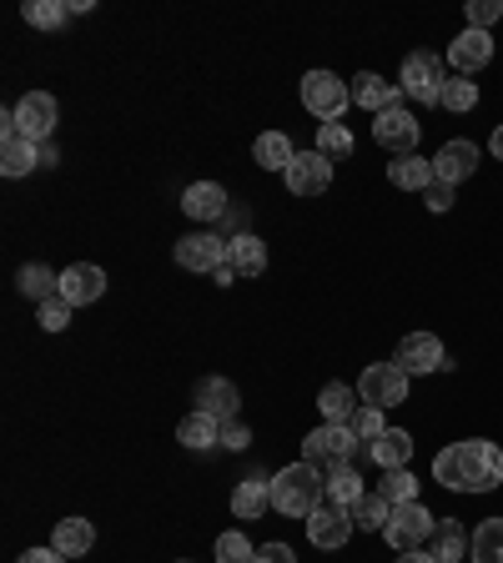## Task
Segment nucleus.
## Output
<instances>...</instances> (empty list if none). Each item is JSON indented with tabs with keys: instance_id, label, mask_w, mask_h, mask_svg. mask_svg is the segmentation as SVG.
Here are the masks:
<instances>
[{
	"instance_id": "35",
	"label": "nucleus",
	"mask_w": 503,
	"mask_h": 563,
	"mask_svg": "<svg viewBox=\"0 0 503 563\" xmlns=\"http://www.w3.org/2000/svg\"><path fill=\"white\" fill-rule=\"evenodd\" d=\"M363 478H358V468H332L328 473V504H338V508H348L352 514V504L363 498Z\"/></svg>"
},
{
	"instance_id": "43",
	"label": "nucleus",
	"mask_w": 503,
	"mask_h": 563,
	"mask_svg": "<svg viewBox=\"0 0 503 563\" xmlns=\"http://www.w3.org/2000/svg\"><path fill=\"white\" fill-rule=\"evenodd\" d=\"M247 443H252V428H247L242 418H227V422H222V448H232V453H242Z\"/></svg>"
},
{
	"instance_id": "26",
	"label": "nucleus",
	"mask_w": 503,
	"mask_h": 563,
	"mask_svg": "<svg viewBox=\"0 0 503 563\" xmlns=\"http://www.w3.org/2000/svg\"><path fill=\"white\" fill-rule=\"evenodd\" d=\"M51 549L66 553V559H81V553L96 549V528L86 523V518H61V523L51 528Z\"/></svg>"
},
{
	"instance_id": "15",
	"label": "nucleus",
	"mask_w": 503,
	"mask_h": 563,
	"mask_svg": "<svg viewBox=\"0 0 503 563\" xmlns=\"http://www.w3.org/2000/svg\"><path fill=\"white\" fill-rule=\"evenodd\" d=\"M307 539H313V549H328V553L348 549L352 514H348V508H338V504H322L313 518H307Z\"/></svg>"
},
{
	"instance_id": "39",
	"label": "nucleus",
	"mask_w": 503,
	"mask_h": 563,
	"mask_svg": "<svg viewBox=\"0 0 503 563\" xmlns=\"http://www.w3.org/2000/svg\"><path fill=\"white\" fill-rule=\"evenodd\" d=\"M463 21H469V31H493L503 21V0H469Z\"/></svg>"
},
{
	"instance_id": "18",
	"label": "nucleus",
	"mask_w": 503,
	"mask_h": 563,
	"mask_svg": "<svg viewBox=\"0 0 503 563\" xmlns=\"http://www.w3.org/2000/svg\"><path fill=\"white\" fill-rule=\"evenodd\" d=\"M182 211H187L192 222H222L227 211H232V197H227L222 181H192L182 191Z\"/></svg>"
},
{
	"instance_id": "13",
	"label": "nucleus",
	"mask_w": 503,
	"mask_h": 563,
	"mask_svg": "<svg viewBox=\"0 0 503 563\" xmlns=\"http://www.w3.org/2000/svg\"><path fill=\"white\" fill-rule=\"evenodd\" d=\"M287 191L293 197H322V191L332 187V162L322 152H297L293 166H287Z\"/></svg>"
},
{
	"instance_id": "24",
	"label": "nucleus",
	"mask_w": 503,
	"mask_h": 563,
	"mask_svg": "<svg viewBox=\"0 0 503 563\" xmlns=\"http://www.w3.org/2000/svg\"><path fill=\"white\" fill-rule=\"evenodd\" d=\"M227 262L237 267V277H262L267 272V246L252 232H237V236H227Z\"/></svg>"
},
{
	"instance_id": "14",
	"label": "nucleus",
	"mask_w": 503,
	"mask_h": 563,
	"mask_svg": "<svg viewBox=\"0 0 503 563\" xmlns=\"http://www.w3.org/2000/svg\"><path fill=\"white\" fill-rule=\"evenodd\" d=\"M227 262V236L217 232H192L176 242V267L182 272H217Z\"/></svg>"
},
{
	"instance_id": "27",
	"label": "nucleus",
	"mask_w": 503,
	"mask_h": 563,
	"mask_svg": "<svg viewBox=\"0 0 503 563\" xmlns=\"http://www.w3.org/2000/svg\"><path fill=\"white\" fill-rule=\"evenodd\" d=\"M358 408H363V398H358L348 383H328L322 393H317V412H322V422H352Z\"/></svg>"
},
{
	"instance_id": "16",
	"label": "nucleus",
	"mask_w": 503,
	"mask_h": 563,
	"mask_svg": "<svg viewBox=\"0 0 503 563\" xmlns=\"http://www.w3.org/2000/svg\"><path fill=\"white\" fill-rule=\"evenodd\" d=\"M408 96H403L398 81H383L378 70H358L352 76V106H363V111H373V117H383V111H393V106H403Z\"/></svg>"
},
{
	"instance_id": "21",
	"label": "nucleus",
	"mask_w": 503,
	"mask_h": 563,
	"mask_svg": "<svg viewBox=\"0 0 503 563\" xmlns=\"http://www.w3.org/2000/svg\"><path fill=\"white\" fill-rule=\"evenodd\" d=\"M176 443L192 448V453H207V448H222V422L211 418V412L192 408L187 418L176 422Z\"/></svg>"
},
{
	"instance_id": "36",
	"label": "nucleus",
	"mask_w": 503,
	"mask_h": 563,
	"mask_svg": "<svg viewBox=\"0 0 503 563\" xmlns=\"http://www.w3.org/2000/svg\"><path fill=\"white\" fill-rule=\"evenodd\" d=\"M418 473L413 468H398V473H383V483H378V493H383L387 504L398 508V504H418Z\"/></svg>"
},
{
	"instance_id": "48",
	"label": "nucleus",
	"mask_w": 503,
	"mask_h": 563,
	"mask_svg": "<svg viewBox=\"0 0 503 563\" xmlns=\"http://www.w3.org/2000/svg\"><path fill=\"white\" fill-rule=\"evenodd\" d=\"M489 152H493V162H503V121L493 126V136H489Z\"/></svg>"
},
{
	"instance_id": "17",
	"label": "nucleus",
	"mask_w": 503,
	"mask_h": 563,
	"mask_svg": "<svg viewBox=\"0 0 503 563\" xmlns=\"http://www.w3.org/2000/svg\"><path fill=\"white\" fill-rule=\"evenodd\" d=\"M56 297H66L70 307L101 302V297H106V272L96 267V262H76V267L61 272V292H56Z\"/></svg>"
},
{
	"instance_id": "44",
	"label": "nucleus",
	"mask_w": 503,
	"mask_h": 563,
	"mask_svg": "<svg viewBox=\"0 0 503 563\" xmlns=\"http://www.w3.org/2000/svg\"><path fill=\"white\" fill-rule=\"evenodd\" d=\"M252 563H297V553H293V543H262Z\"/></svg>"
},
{
	"instance_id": "23",
	"label": "nucleus",
	"mask_w": 503,
	"mask_h": 563,
	"mask_svg": "<svg viewBox=\"0 0 503 563\" xmlns=\"http://www.w3.org/2000/svg\"><path fill=\"white\" fill-rule=\"evenodd\" d=\"M387 181L398 191H428L434 187V156H398V162H387Z\"/></svg>"
},
{
	"instance_id": "46",
	"label": "nucleus",
	"mask_w": 503,
	"mask_h": 563,
	"mask_svg": "<svg viewBox=\"0 0 503 563\" xmlns=\"http://www.w3.org/2000/svg\"><path fill=\"white\" fill-rule=\"evenodd\" d=\"M211 282H217V287H232V282H237V267H232V262H222V267L211 272Z\"/></svg>"
},
{
	"instance_id": "32",
	"label": "nucleus",
	"mask_w": 503,
	"mask_h": 563,
	"mask_svg": "<svg viewBox=\"0 0 503 563\" xmlns=\"http://www.w3.org/2000/svg\"><path fill=\"white\" fill-rule=\"evenodd\" d=\"M387 518H393V504H387L383 493H363L352 504V528H363V533H383Z\"/></svg>"
},
{
	"instance_id": "34",
	"label": "nucleus",
	"mask_w": 503,
	"mask_h": 563,
	"mask_svg": "<svg viewBox=\"0 0 503 563\" xmlns=\"http://www.w3.org/2000/svg\"><path fill=\"white\" fill-rule=\"evenodd\" d=\"M438 106H444V111H453V117L473 111V106H479V81H473V76H448Z\"/></svg>"
},
{
	"instance_id": "11",
	"label": "nucleus",
	"mask_w": 503,
	"mask_h": 563,
	"mask_svg": "<svg viewBox=\"0 0 503 563\" xmlns=\"http://www.w3.org/2000/svg\"><path fill=\"white\" fill-rule=\"evenodd\" d=\"M473 172H479V141L453 136V141H444V146L434 152V181L458 187V181H469Z\"/></svg>"
},
{
	"instance_id": "42",
	"label": "nucleus",
	"mask_w": 503,
	"mask_h": 563,
	"mask_svg": "<svg viewBox=\"0 0 503 563\" xmlns=\"http://www.w3.org/2000/svg\"><path fill=\"white\" fill-rule=\"evenodd\" d=\"M453 187H448V181H434V187H428V191H423V207H428V211H434V217H444V211H453Z\"/></svg>"
},
{
	"instance_id": "10",
	"label": "nucleus",
	"mask_w": 503,
	"mask_h": 563,
	"mask_svg": "<svg viewBox=\"0 0 503 563\" xmlns=\"http://www.w3.org/2000/svg\"><path fill=\"white\" fill-rule=\"evenodd\" d=\"M418 136H423L418 117H413V111H403V106H393V111L373 117V141L383 146V152H393V156H413Z\"/></svg>"
},
{
	"instance_id": "12",
	"label": "nucleus",
	"mask_w": 503,
	"mask_h": 563,
	"mask_svg": "<svg viewBox=\"0 0 503 563\" xmlns=\"http://www.w3.org/2000/svg\"><path fill=\"white\" fill-rule=\"evenodd\" d=\"M493 60V31H463L448 41V66H453V76H479L483 66Z\"/></svg>"
},
{
	"instance_id": "6",
	"label": "nucleus",
	"mask_w": 503,
	"mask_h": 563,
	"mask_svg": "<svg viewBox=\"0 0 503 563\" xmlns=\"http://www.w3.org/2000/svg\"><path fill=\"white\" fill-rule=\"evenodd\" d=\"M303 106H307V117H317L322 126H328V121H342V111L352 106V86L342 81V76H332V70H307Z\"/></svg>"
},
{
	"instance_id": "1",
	"label": "nucleus",
	"mask_w": 503,
	"mask_h": 563,
	"mask_svg": "<svg viewBox=\"0 0 503 563\" xmlns=\"http://www.w3.org/2000/svg\"><path fill=\"white\" fill-rule=\"evenodd\" d=\"M434 483L448 493H493L503 483V448L489 438H463L434 453Z\"/></svg>"
},
{
	"instance_id": "2",
	"label": "nucleus",
	"mask_w": 503,
	"mask_h": 563,
	"mask_svg": "<svg viewBox=\"0 0 503 563\" xmlns=\"http://www.w3.org/2000/svg\"><path fill=\"white\" fill-rule=\"evenodd\" d=\"M328 504V478H322V468H313V463H287L282 473H272V508L287 518H313L317 508Z\"/></svg>"
},
{
	"instance_id": "31",
	"label": "nucleus",
	"mask_w": 503,
	"mask_h": 563,
	"mask_svg": "<svg viewBox=\"0 0 503 563\" xmlns=\"http://www.w3.org/2000/svg\"><path fill=\"white\" fill-rule=\"evenodd\" d=\"M31 166H41V146L25 136H6L0 141V172L6 176H31Z\"/></svg>"
},
{
	"instance_id": "19",
	"label": "nucleus",
	"mask_w": 503,
	"mask_h": 563,
	"mask_svg": "<svg viewBox=\"0 0 503 563\" xmlns=\"http://www.w3.org/2000/svg\"><path fill=\"white\" fill-rule=\"evenodd\" d=\"M192 402H197L201 412H211L217 422H227V418H237V408H242V393H237L232 377H201Z\"/></svg>"
},
{
	"instance_id": "20",
	"label": "nucleus",
	"mask_w": 503,
	"mask_h": 563,
	"mask_svg": "<svg viewBox=\"0 0 503 563\" xmlns=\"http://www.w3.org/2000/svg\"><path fill=\"white\" fill-rule=\"evenodd\" d=\"M267 508H272V478L267 473H247L232 488V514L242 518V523H252V518H262Z\"/></svg>"
},
{
	"instance_id": "9",
	"label": "nucleus",
	"mask_w": 503,
	"mask_h": 563,
	"mask_svg": "<svg viewBox=\"0 0 503 563\" xmlns=\"http://www.w3.org/2000/svg\"><path fill=\"white\" fill-rule=\"evenodd\" d=\"M398 363L408 377H434V373H448V352L444 342L434 338V332H408V338L398 342Z\"/></svg>"
},
{
	"instance_id": "40",
	"label": "nucleus",
	"mask_w": 503,
	"mask_h": 563,
	"mask_svg": "<svg viewBox=\"0 0 503 563\" xmlns=\"http://www.w3.org/2000/svg\"><path fill=\"white\" fill-rule=\"evenodd\" d=\"M258 559V549L247 543V533H222L217 539V563H252Z\"/></svg>"
},
{
	"instance_id": "38",
	"label": "nucleus",
	"mask_w": 503,
	"mask_h": 563,
	"mask_svg": "<svg viewBox=\"0 0 503 563\" xmlns=\"http://www.w3.org/2000/svg\"><path fill=\"white\" fill-rule=\"evenodd\" d=\"M348 428L358 433V443H378V438L387 433V418H383V408H368V402H363V408L352 412Z\"/></svg>"
},
{
	"instance_id": "4",
	"label": "nucleus",
	"mask_w": 503,
	"mask_h": 563,
	"mask_svg": "<svg viewBox=\"0 0 503 563\" xmlns=\"http://www.w3.org/2000/svg\"><path fill=\"white\" fill-rule=\"evenodd\" d=\"M56 121H61L56 96H51V91H25L21 101L6 111L0 136H25V141H35V146H46L51 131H56Z\"/></svg>"
},
{
	"instance_id": "5",
	"label": "nucleus",
	"mask_w": 503,
	"mask_h": 563,
	"mask_svg": "<svg viewBox=\"0 0 503 563\" xmlns=\"http://www.w3.org/2000/svg\"><path fill=\"white\" fill-rule=\"evenodd\" d=\"M413 393V377L403 373V363L393 357V363H368L363 377H358V398L368 402V408H398V402H408Z\"/></svg>"
},
{
	"instance_id": "7",
	"label": "nucleus",
	"mask_w": 503,
	"mask_h": 563,
	"mask_svg": "<svg viewBox=\"0 0 503 563\" xmlns=\"http://www.w3.org/2000/svg\"><path fill=\"white\" fill-rule=\"evenodd\" d=\"M444 56H434V51H408L403 56V70H398V86L408 101L418 106H438V96H444Z\"/></svg>"
},
{
	"instance_id": "29",
	"label": "nucleus",
	"mask_w": 503,
	"mask_h": 563,
	"mask_svg": "<svg viewBox=\"0 0 503 563\" xmlns=\"http://www.w3.org/2000/svg\"><path fill=\"white\" fill-rule=\"evenodd\" d=\"M15 287H21L31 302H51V297L61 292V272H51L46 262H25L21 277H15Z\"/></svg>"
},
{
	"instance_id": "30",
	"label": "nucleus",
	"mask_w": 503,
	"mask_h": 563,
	"mask_svg": "<svg viewBox=\"0 0 503 563\" xmlns=\"http://www.w3.org/2000/svg\"><path fill=\"white\" fill-rule=\"evenodd\" d=\"M469 559L473 563H503V518H483V523H473Z\"/></svg>"
},
{
	"instance_id": "8",
	"label": "nucleus",
	"mask_w": 503,
	"mask_h": 563,
	"mask_svg": "<svg viewBox=\"0 0 503 563\" xmlns=\"http://www.w3.org/2000/svg\"><path fill=\"white\" fill-rule=\"evenodd\" d=\"M434 523L438 518L423 504H398L393 518H387V528H383V539H387L393 553H413V549H423V543L434 539Z\"/></svg>"
},
{
	"instance_id": "49",
	"label": "nucleus",
	"mask_w": 503,
	"mask_h": 563,
	"mask_svg": "<svg viewBox=\"0 0 503 563\" xmlns=\"http://www.w3.org/2000/svg\"><path fill=\"white\" fill-rule=\"evenodd\" d=\"M176 563H192V559H176Z\"/></svg>"
},
{
	"instance_id": "25",
	"label": "nucleus",
	"mask_w": 503,
	"mask_h": 563,
	"mask_svg": "<svg viewBox=\"0 0 503 563\" xmlns=\"http://www.w3.org/2000/svg\"><path fill=\"white\" fill-rule=\"evenodd\" d=\"M428 553H434L438 563H463L469 559V533H463V523H458V518H438L434 539H428Z\"/></svg>"
},
{
	"instance_id": "3",
	"label": "nucleus",
	"mask_w": 503,
	"mask_h": 563,
	"mask_svg": "<svg viewBox=\"0 0 503 563\" xmlns=\"http://www.w3.org/2000/svg\"><path fill=\"white\" fill-rule=\"evenodd\" d=\"M358 453H368V443H358L348 422H322L303 438V463L332 473V468H358Z\"/></svg>"
},
{
	"instance_id": "41",
	"label": "nucleus",
	"mask_w": 503,
	"mask_h": 563,
	"mask_svg": "<svg viewBox=\"0 0 503 563\" xmlns=\"http://www.w3.org/2000/svg\"><path fill=\"white\" fill-rule=\"evenodd\" d=\"M70 312H76V307H70L66 297H51V302H41V317H35V322L46 332H61V328H70Z\"/></svg>"
},
{
	"instance_id": "33",
	"label": "nucleus",
	"mask_w": 503,
	"mask_h": 563,
	"mask_svg": "<svg viewBox=\"0 0 503 563\" xmlns=\"http://www.w3.org/2000/svg\"><path fill=\"white\" fill-rule=\"evenodd\" d=\"M313 152H322L328 162H348L352 152H358V141H352V131L342 126V121H328V126H317V146Z\"/></svg>"
},
{
	"instance_id": "47",
	"label": "nucleus",
	"mask_w": 503,
	"mask_h": 563,
	"mask_svg": "<svg viewBox=\"0 0 503 563\" xmlns=\"http://www.w3.org/2000/svg\"><path fill=\"white\" fill-rule=\"evenodd\" d=\"M393 563H438V559H434V553H428V549H413V553H398V559H393Z\"/></svg>"
},
{
	"instance_id": "45",
	"label": "nucleus",
	"mask_w": 503,
	"mask_h": 563,
	"mask_svg": "<svg viewBox=\"0 0 503 563\" xmlns=\"http://www.w3.org/2000/svg\"><path fill=\"white\" fill-rule=\"evenodd\" d=\"M15 563H66V553H56V549H25Z\"/></svg>"
},
{
	"instance_id": "37",
	"label": "nucleus",
	"mask_w": 503,
	"mask_h": 563,
	"mask_svg": "<svg viewBox=\"0 0 503 563\" xmlns=\"http://www.w3.org/2000/svg\"><path fill=\"white\" fill-rule=\"evenodd\" d=\"M25 21L35 25V31H61L70 15V5H61V0H25Z\"/></svg>"
},
{
	"instance_id": "28",
	"label": "nucleus",
	"mask_w": 503,
	"mask_h": 563,
	"mask_svg": "<svg viewBox=\"0 0 503 563\" xmlns=\"http://www.w3.org/2000/svg\"><path fill=\"white\" fill-rule=\"evenodd\" d=\"M293 141L282 136V131H262L258 141H252V162L262 166V172H287L293 166Z\"/></svg>"
},
{
	"instance_id": "22",
	"label": "nucleus",
	"mask_w": 503,
	"mask_h": 563,
	"mask_svg": "<svg viewBox=\"0 0 503 563\" xmlns=\"http://www.w3.org/2000/svg\"><path fill=\"white\" fill-rule=\"evenodd\" d=\"M368 457H373L383 473L408 468V463H413V433H408V428H387L378 443H368Z\"/></svg>"
}]
</instances>
